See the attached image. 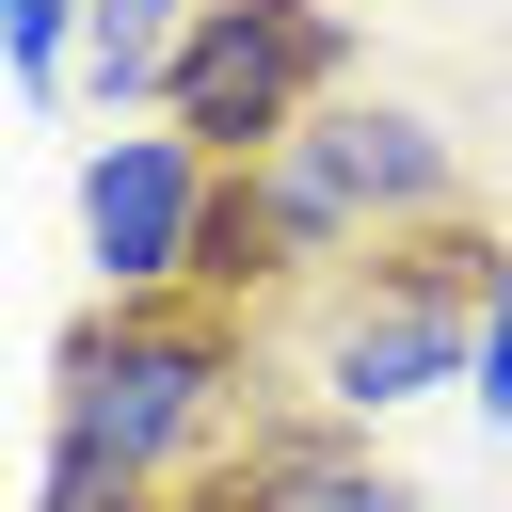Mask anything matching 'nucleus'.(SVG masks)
<instances>
[{
	"instance_id": "obj_6",
	"label": "nucleus",
	"mask_w": 512,
	"mask_h": 512,
	"mask_svg": "<svg viewBox=\"0 0 512 512\" xmlns=\"http://www.w3.org/2000/svg\"><path fill=\"white\" fill-rule=\"evenodd\" d=\"M464 384H480V416H512V304L480 320V368H464Z\"/></svg>"
},
{
	"instance_id": "obj_4",
	"label": "nucleus",
	"mask_w": 512,
	"mask_h": 512,
	"mask_svg": "<svg viewBox=\"0 0 512 512\" xmlns=\"http://www.w3.org/2000/svg\"><path fill=\"white\" fill-rule=\"evenodd\" d=\"M192 16H208V0H96V16H80V96H96V112H144V96L176 80Z\"/></svg>"
},
{
	"instance_id": "obj_5",
	"label": "nucleus",
	"mask_w": 512,
	"mask_h": 512,
	"mask_svg": "<svg viewBox=\"0 0 512 512\" xmlns=\"http://www.w3.org/2000/svg\"><path fill=\"white\" fill-rule=\"evenodd\" d=\"M80 16H96V0H0V64H16V96H80Z\"/></svg>"
},
{
	"instance_id": "obj_2",
	"label": "nucleus",
	"mask_w": 512,
	"mask_h": 512,
	"mask_svg": "<svg viewBox=\"0 0 512 512\" xmlns=\"http://www.w3.org/2000/svg\"><path fill=\"white\" fill-rule=\"evenodd\" d=\"M336 80H352V16H336V0H208L192 48H176V80H160V128H192V144L240 176V160H272L304 112H336Z\"/></svg>"
},
{
	"instance_id": "obj_1",
	"label": "nucleus",
	"mask_w": 512,
	"mask_h": 512,
	"mask_svg": "<svg viewBox=\"0 0 512 512\" xmlns=\"http://www.w3.org/2000/svg\"><path fill=\"white\" fill-rule=\"evenodd\" d=\"M240 368L256 352H240L224 304H80L64 352H48V480H32V512H160L208 464Z\"/></svg>"
},
{
	"instance_id": "obj_3",
	"label": "nucleus",
	"mask_w": 512,
	"mask_h": 512,
	"mask_svg": "<svg viewBox=\"0 0 512 512\" xmlns=\"http://www.w3.org/2000/svg\"><path fill=\"white\" fill-rule=\"evenodd\" d=\"M208 208H224V160L192 128H112L80 160V256H96V304H192L208 272Z\"/></svg>"
}]
</instances>
